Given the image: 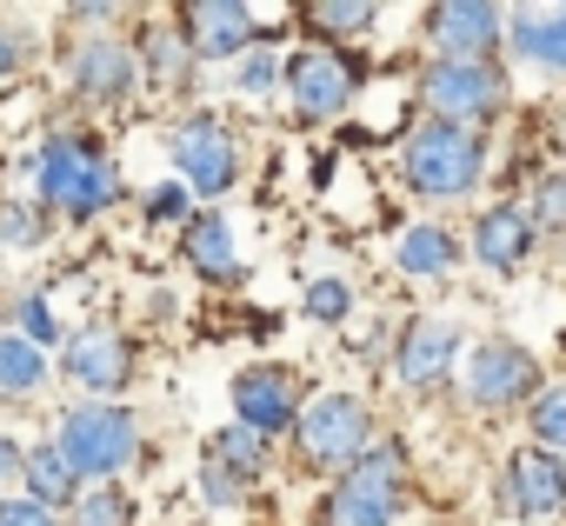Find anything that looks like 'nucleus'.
Returning <instances> with one entry per match:
<instances>
[{"instance_id":"obj_14","label":"nucleus","mask_w":566,"mask_h":526,"mask_svg":"<svg viewBox=\"0 0 566 526\" xmlns=\"http://www.w3.org/2000/svg\"><path fill=\"white\" fill-rule=\"evenodd\" d=\"M453 347H460V340H453L447 320H413L407 340H400V380H407V387H433V380L447 374Z\"/></svg>"},{"instance_id":"obj_7","label":"nucleus","mask_w":566,"mask_h":526,"mask_svg":"<svg viewBox=\"0 0 566 526\" xmlns=\"http://www.w3.org/2000/svg\"><path fill=\"white\" fill-rule=\"evenodd\" d=\"M533 387H539V367H533V354H520L513 340H486V347L467 354V393H473L480 407H513V400H526Z\"/></svg>"},{"instance_id":"obj_28","label":"nucleus","mask_w":566,"mask_h":526,"mask_svg":"<svg viewBox=\"0 0 566 526\" xmlns=\"http://www.w3.org/2000/svg\"><path fill=\"white\" fill-rule=\"evenodd\" d=\"M0 526H54V513L41 499H0Z\"/></svg>"},{"instance_id":"obj_5","label":"nucleus","mask_w":566,"mask_h":526,"mask_svg":"<svg viewBox=\"0 0 566 526\" xmlns=\"http://www.w3.org/2000/svg\"><path fill=\"white\" fill-rule=\"evenodd\" d=\"M301 446H307V460H321V466L354 460V453L367 446V407L347 400V393H321L314 407H301Z\"/></svg>"},{"instance_id":"obj_12","label":"nucleus","mask_w":566,"mask_h":526,"mask_svg":"<svg viewBox=\"0 0 566 526\" xmlns=\"http://www.w3.org/2000/svg\"><path fill=\"white\" fill-rule=\"evenodd\" d=\"M187 28H193V54H213V61H227L253 41V14L233 8V0H193Z\"/></svg>"},{"instance_id":"obj_3","label":"nucleus","mask_w":566,"mask_h":526,"mask_svg":"<svg viewBox=\"0 0 566 526\" xmlns=\"http://www.w3.org/2000/svg\"><path fill=\"white\" fill-rule=\"evenodd\" d=\"M61 453H67L74 473H101V480L120 473L134 460V420H127V407H74L61 420Z\"/></svg>"},{"instance_id":"obj_8","label":"nucleus","mask_w":566,"mask_h":526,"mask_svg":"<svg viewBox=\"0 0 566 526\" xmlns=\"http://www.w3.org/2000/svg\"><path fill=\"white\" fill-rule=\"evenodd\" d=\"M174 167H180L200 193H227V187H233V173H240L233 140H227V127H220V120H187V127L174 134Z\"/></svg>"},{"instance_id":"obj_34","label":"nucleus","mask_w":566,"mask_h":526,"mask_svg":"<svg viewBox=\"0 0 566 526\" xmlns=\"http://www.w3.org/2000/svg\"><path fill=\"white\" fill-rule=\"evenodd\" d=\"M174 213H180V193H174V187H160V193H154V220H174Z\"/></svg>"},{"instance_id":"obj_24","label":"nucleus","mask_w":566,"mask_h":526,"mask_svg":"<svg viewBox=\"0 0 566 526\" xmlns=\"http://www.w3.org/2000/svg\"><path fill=\"white\" fill-rule=\"evenodd\" d=\"M533 433H539L546 446H566V387L539 393V407H533Z\"/></svg>"},{"instance_id":"obj_16","label":"nucleus","mask_w":566,"mask_h":526,"mask_svg":"<svg viewBox=\"0 0 566 526\" xmlns=\"http://www.w3.org/2000/svg\"><path fill=\"white\" fill-rule=\"evenodd\" d=\"M473 246H480V260H486V267L513 274L520 260H526V246H533V220H526L520 207H493V213H480V227H473Z\"/></svg>"},{"instance_id":"obj_1","label":"nucleus","mask_w":566,"mask_h":526,"mask_svg":"<svg viewBox=\"0 0 566 526\" xmlns=\"http://www.w3.org/2000/svg\"><path fill=\"white\" fill-rule=\"evenodd\" d=\"M480 160H486L480 134H467L453 120H433V127H420L407 140V180L420 193H433V200H460L480 180Z\"/></svg>"},{"instance_id":"obj_15","label":"nucleus","mask_w":566,"mask_h":526,"mask_svg":"<svg viewBox=\"0 0 566 526\" xmlns=\"http://www.w3.org/2000/svg\"><path fill=\"white\" fill-rule=\"evenodd\" d=\"M513 499L520 513H566V466L553 453H513Z\"/></svg>"},{"instance_id":"obj_26","label":"nucleus","mask_w":566,"mask_h":526,"mask_svg":"<svg viewBox=\"0 0 566 526\" xmlns=\"http://www.w3.org/2000/svg\"><path fill=\"white\" fill-rule=\"evenodd\" d=\"M307 314H321V320H347V287H340V281H314V287H307Z\"/></svg>"},{"instance_id":"obj_32","label":"nucleus","mask_w":566,"mask_h":526,"mask_svg":"<svg viewBox=\"0 0 566 526\" xmlns=\"http://www.w3.org/2000/svg\"><path fill=\"white\" fill-rule=\"evenodd\" d=\"M21 320H28V334H34V340H54V314H48L41 301H21Z\"/></svg>"},{"instance_id":"obj_18","label":"nucleus","mask_w":566,"mask_h":526,"mask_svg":"<svg viewBox=\"0 0 566 526\" xmlns=\"http://www.w3.org/2000/svg\"><path fill=\"white\" fill-rule=\"evenodd\" d=\"M513 48L539 67H559L566 74V8H546V14H520L513 21Z\"/></svg>"},{"instance_id":"obj_17","label":"nucleus","mask_w":566,"mask_h":526,"mask_svg":"<svg viewBox=\"0 0 566 526\" xmlns=\"http://www.w3.org/2000/svg\"><path fill=\"white\" fill-rule=\"evenodd\" d=\"M74 81H81L87 94H127V87H134V54H127L120 41H94V48H81Z\"/></svg>"},{"instance_id":"obj_21","label":"nucleus","mask_w":566,"mask_h":526,"mask_svg":"<svg viewBox=\"0 0 566 526\" xmlns=\"http://www.w3.org/2000/svg\"><path fill=\"white\" fill-rule=\"evenodd\" d=\"M28 480H34V499L41 506H61V499H74V466H67V453L61 446H41V453H28V466H21Z\"/></svg>"},{"instance_id":"obj_19","label":"nucleus","mask_w":566,"mask_h":526,"mask_svg":"<svg viewBox=\"0 0 566 526\" xmlns=\"http://www.w3.org/2000/svg\"><path fill=\"white\" fill-rule=\"evenodd\" d=\"M187 260H193L200 274H220V281L240 267V253H233V233H227L220 220H207V213L187 227Z\"/></svg>"},{"instance_id":"obj_11","label":"nucleus","mask_w":566,"mask_h":526,"mask_svg":"<svg viewBox=\"0 0 566 526\" xmlns=\"http://www.w3.org/2000/svg\"><path fill=\"white\" fill-rule=\"evenodd\" d=\"M287 87H294V101H301V114H340L347 107V94H354V74H347V61L340 54H301L294 67H287Z\"/></svg>"},{"instance_id":"obj_13","label":"nucleus","mask_w":566,"mask_h":526,"mask_svg":"<svg viewBox=\"0 0 566 526\" xmlns=\"http://www.w3.org/2000/svg\"><path fill=\"white\" fill-rule=\"evenodd\" d=\"M67 374H74L81 387H94V393H114V387L127 380V340L107 334V327H87V334L67 347Z\"/></svg>"},{"instance_id":"obj_22","label":"nucleus","mask_w":566,"mask_h":526,"mask_svg":"<svg viewBox=\"0 0 566 526\" xmlns=\"http://www.w3.org/2000/svg\"><path fill=\"white\" fill-rule=\"evenodd\" d=\"M41 374H48V360H41L34 340H0V387H8V393L41 387Z\"/></svg>"},{"instance_id":"obj_6","label":"nucleus","mask_w":566,"mask_h":526,"mask_svg":"<svg viewBox=\"0 0 566 526\" xmlns=\"http://www.w3.org/2000/svg\"><path fill=\"white\" fill-rule=\"evenodd\" d=\"M427 101L447 114V120H480V114H493L500 101H506V81L486 67V61H440V67H427Z\"/></svg>"},{"instance_id":"obj_33","label":"nucleus","mask_w":566,"mask_h":526,"mask_svg":"<svg viewBox=\"0 0 566 526\" xmlns=\"http://www.w3.org/2000/svg\"><path fill=\"white\" fill-rule=\"evenodd\" d=\"M21 466H28V460H21V446H14V440H0V480H14Z\"/></svg>"},{"instance_id":"obj_30","label":"nucleus","mask_w":566,"mask_h":526,"mask_svg":"<svg viewBox=\"0 0 566 526\" xmlns=\"http://www.w3.org/2000/svg\"><path fill=\"white\" fill-rule=\"evenodd\" d=\"M539 220L566 227V180H546V187H539Z\"/></svg>"},{"instance_id":"obj_20","label":"nucleus","mask_w":566,"mask_h":526,"mask_svg":"<svg viewBox=\"0 0 566 526\" xmlns=\"http://www.w3.org/2000/svg\"><path fill=\"white\" fill-rule=\"evenodd\" d=\"M400 267L407 274H447L453 267V240L440 227H407L400 233Z\"/></svg>"},{"instance_id":"obj_31","label":"nucleus","mask_w":566,"mask_h":526,"mask_svg":"<svg viewBox=\"0 0 566 526\" xmlns=\"http://www.w3.org/2000/svg\"><path fill=\"white\" fill-rule=\"evenodd\" d=\"M240 87H247V94H260V87H273V54H253V61L240 67Z\"/></svg>"},{"instance_id":"obj_4","label":"nucleus","mask_w":566,"mask_h":526,"mask_svg":"<svg viewBox=\"0 0 566 526\" xmlns=\"http://www.w3.org/2000/svg\"><path fill=\"white\" fill-rule=\"evenodd\" d=\"M394 513H400V453L380 446L340 480V493L327 499V526H387Z\"/></svg>"},{"instance_id":"obj_2","label":"nucleus","mask_w":566,"mask_h":526,"mask_svg":"<svg viewBox=\"0 0 566 526\" xmlns=\"http://www.w3.org/2000/svg\"><path fill=\"white\" fill-rule=\"evenodd\" d=\"M34 180H41V200L74 213V220L94 213L101 200H114V167L87 140H48L41 160H34Z\"/></svg>"},{"instance_id":"obj_25","label":"nucleus","mask_w":566,"mask_h":526,"mask_svg":"<svg viewBox=\"0 0 566 526\" xmlns=\"http://www.w3.org/2000/svg\"><path fill=\"white\" fill-rule=\"evenodd\" d=\"M81 526H127V499H120L114 486H94V493L81 499Z\"/></svg>"},{"instance_id":"obj_23","label":"nucleus","mask_w":566,"mask_h":526,"mask_svg":"<svg viewBox=\"0 0 566 526\" xmlns=\"http://www.w3.org/2000/svg\"><path fill=\"white\" fill-rule=\"evenodd\" d=\"M207 460H213V466H227L233 480H253V473H260V433H247V427H233V433H213Z\"/></svg>"},{"instance_id":"obj_29","label":"nucleus","mask_w":566,"mask_h":526,"mask_svg":"<svg viewBox=\"0 0 566 526\" xmlns=\"http://www.w3.org/2000/svg\"><path fill=\"white\" fill-rule=\"evenodd\" d=\"M200 486H207V499H220V506H227V499H233V493H240V480H233V473H227V466H213V460H207V466H200Z\"/></svg>"},{"instance_id":"obj_9","label":"nucleus","mask_w":566,"mask_h":526,"mask_svg":"<svg viewBox=\"0 0 566 526\" xmlns=\"http://www.w3.org/2000/svg\"><path fill=\"white\" fill-rule=\"evenodd\" d=\"M427 34L447 48V61H480L500 41V8H486V0H440L427 14Z\"/></svg>"},{"instance_id":"obj_27","label":"nucleus","mask_w":566,"mask_h":526,"mask_svg":"<svg viewBox=\"0 0 566 526\" xmlns=\"http://www.w3.org/2000/svg\"><path fill=\"white\" fill-rule=\"evenodd\" d=\"M374 21V8H347V0H327V8H314V28H367Z\"/></svg>"},{"instance_id":"obj_35","label":"nucleus","mask_w":566,"mask_h":526,"mask_svg":"<svg viewBox=\"0 0 566 526\" xmlns=\"http://www.w3.org/2000/svg\"><path fill=\"white\" fill-rule=\"evenodd\" d=\"M14 67H21V48H14L8 34H0V74H14Z\"/></svg>"},{"instance_id":"obj_10","label":"nucleus","mask_w":566,"mask_h":526,"mask_svg":"<svg viewBox=\"0 0 566 526\" xmlns=\"http://www.w3.org/2000/svg\"><path fill=\"white\" fill-rule=\"evenodd\" d=\"M233 407H240L247 433H280L294 420V387H287V374H273V367H247L233 380Z\"/></svg>"}]
</instances>
